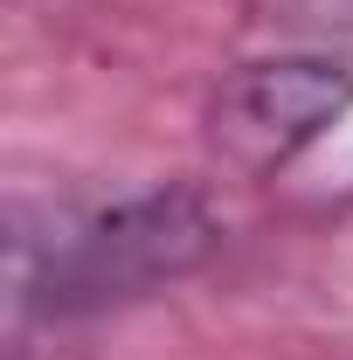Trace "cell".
<instances>
[{"label": "cell", "mask_w": 353, "mask_h": 360, "mask_svg": "<svg viewBox=\"0 0 353 360\" xmlns=\"http://www.w3.org/2000/svg\"><path fill=\"white\" fill-rule=\"evenodd\" d=\"M353 111V70L340 56H257L222 70L201 104V146L236 180H270L305 160Z\"/></svg>", "instance_id": "7a4b0ae2"}, {"label": "cell", "mask_w": 353, "mask_h": 360, "mask_svg": "<svg viewBox=\"0 0 353 360\" xmlns=\"http://www.w3.org/2000/svg\"><path fill=\"white\" fill-rule=\"evenodd\" d=\"M222 250V222L194 187H139L90 208H14L7 229V305L28 319L104 312L167 291Z\"/></svg>", "instance_id": "6da1fadb"}]
</instances>
